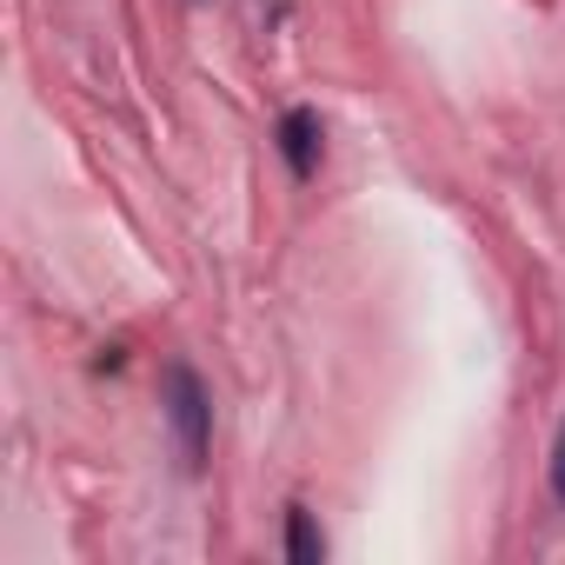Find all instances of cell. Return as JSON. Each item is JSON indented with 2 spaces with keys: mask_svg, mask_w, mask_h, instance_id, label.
<instances>
[{
  "mask_svg": "<svg viewBox=\"0 0 565 565\" xmlns=\"http://www.w3.org/2000/svg\"><path fill=\"white\" fill-rule=\"evenodd\" d=\"M552 499L565 505V419H558V439H552Z\"/></svg>",
  "mask_w": 565,
  "mask_h": 565,
  "instance_id": "4",
  "label": "cell"
},
{
  "mask_svg": "<svg viewBox=\"0 0 565 565\" xmlns=\"http://www.w3.org/2000/svg\"><path fill=\"white\" fill-rule=\"evenodd\" d=\"M167 419L180 433V452L186 466H206V446H213V399L200 386L193 366H167Z\"/></svg>",
  "mask_w": 565,
  "mask_h": 565,
  "instance_id": "1",
  "label": "cell"
},
{
  "mask_svg": "<svg viewBox=\"0 0 565 565\" xmlns=\"http://www.w3.org/2000/svg\"><path fill=\"white\" fill-rule=\"evenodd\" d=\"M287 558H294V565H320V558H327V539L313 532L307 505H287Z\"/></svg>",
  "mask_w": 565,
  "mask_h": 565,
  "instance_id": "3",
  "label": "cell"
},
{
  "mask_svg": "<svg viewBox=\"0 0 565 565\" xmlns=\"http://www.w3.org/2000/svg\"><path fill=\"white\" fill-rule=\"evenodd\" d=\"M279 153H287V173L307 180L320 167V114L313 107H294L287 120H279Z\"/></svg>",
  "mask_w": 565,
  "mask_h": 565,
  "instance_id": "2",
  "label": "cell"
}]
</instances>
